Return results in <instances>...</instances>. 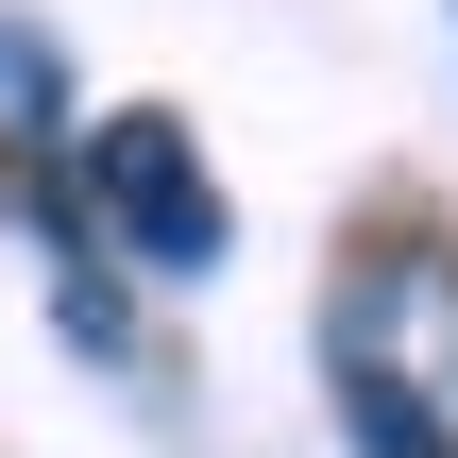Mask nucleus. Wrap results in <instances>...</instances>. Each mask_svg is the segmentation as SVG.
<instances>
[{
	"instance_id": "nucleus-1",
	"label": "nucleus",
	"mask_w": 458,
	"mask_h": 458,
	"mask_svg": "<svg viewBox=\"0 0 458 458\" xmlns=\"http://www.w3.org/2000/svg\"><path fill=\"white\" fill-rule=\"evenodd\" d=\"M323 391L357 458H458V238L442 221H357L323 289Z\"/></svg>"
},
{
	"instance_id": "nucleus-2",
	"label": "nucleus",
	"mask_w": 458,
	"mask_h": 458,
	"mask_svg": "<svg viewBox=\"0 0 458 458\" xmlns=\"http://www.w3.org/2000/svg\"><path fill=\"white\" fill-rule=\"evenodd\" d=\"M68 187H85V221L119 238V272H221L238 255V204H221V170H204V136L170 119V102H119V119H85L68 136Z\"/></svg>"
}]
</instances>
